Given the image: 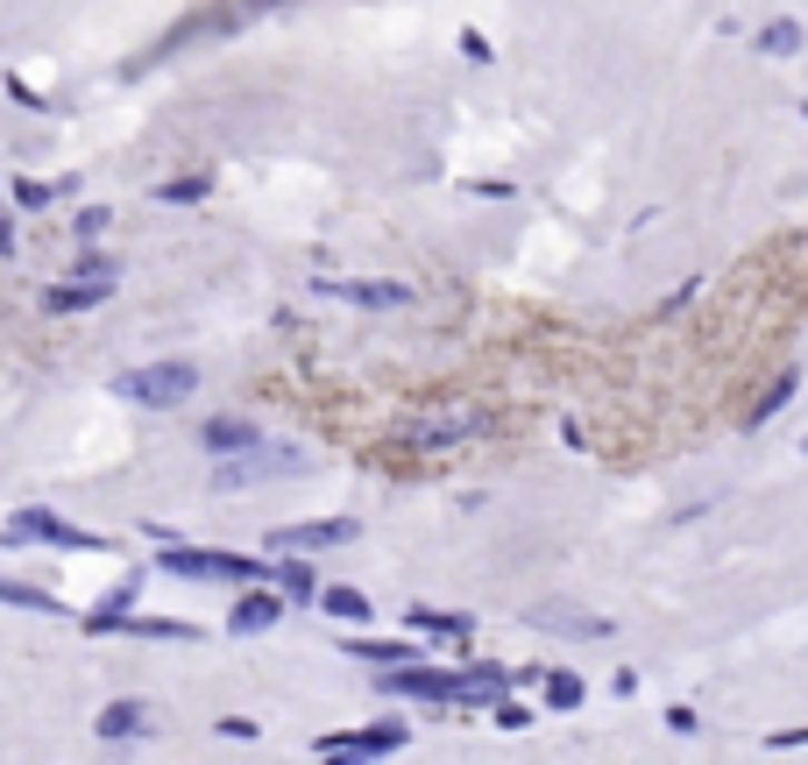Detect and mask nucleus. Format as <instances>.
<instances>
[{"mask_svg": "<svg viewBox=\"0 0 808 765\" xmlns=\"http://www.w3.org/2000/svg\"><path fill=\"white\" fill-rule=\"evenodd\" d=\"M313 468V454L305 447H269V439H256V447H242V454H220L214 461V489H256V483H277V475H305Z\"/></svg>", "mask_w": 808, "mask_h": 765, "instance_id": "nucleus-1", "label": "nucleus"}, {"mask_svg": "<svg viewBox=\"0 0 808 765\" xmlns=\"http://www.w3.org/2000/svg\"><path fill=\"white\" fill-rule=\"evenodd\" d=\"M191 390H199V369H191V361H149V369L121 376V397L142 405V411H178Z\"/></svg>", "mask_w": 808, "mask_h": 765, "instance_id": "nucleus-2", "label": "nucleus"}, {"mask_svg": "<svg viewBox=\"0 0 808 765\" xmlns=\"http://www.w3.org/2000/svg\"><path fill=\"white\" fill-rule=\"evenodd\" d=\"M164 574H185V582H269V567L263 560H248V553H191L170 539L164 546Z\"/></svg>", "mask_w": 808, "mask_h": 765, "instance_id": "nucleus-3", "label": "nucleus"}, {"mask_svg": "<svg viewBox=\"0 0 808 765\" xmlns=\"http://www.w3.org/2000/svg\"><path fill=\"white\" fill-rule=\"evenodd\" d=\"M0 539H8V546H29V539H36V546H57V553H100V546H107L100 531L65 525V518H57V510H43V504H36V510H14Z\"/></svg>", "mask_w": 808, "mask_h": 765, "instance_id": "nucleus-4", "label": "nucleus"}, {"mask_svg": "<svg viewBox=\"0 0 808 765\" xmlns=\"http://www.w3.org/2000/svg\"><path fill=\"white\" fill-rule=\"evenodd\" d=\"M319 758H391L404 752V723H369V731H326L313 737Z\"/></svg>", "mask_w": 808, "mask_h": 765, "instance_id": "nucleus-5", "label": "nucleus"}, {"mask_svg": "<svg viewBox=\"0 0 808 765\" xmlns=\"http://www.w3.org/2000/svg\"><path fill=\"white\" fill-rule=\"evenodd\" d=\"M355 539H362L355 518H313V525H277L269 531L277 553H326V546H355Z\"/></svg>", "mask_w": 808, "mask_h": 765, "instance_id": "nucleus-6", "label": "nucleus"}, {"mask_svg": "<svg viewBox=\"0 0 808 765\" xmlns=\"http://www.w3.org/2000/svg\"><path fill=\"white\" fill-rule=\"evenodd\" d=\"M383 687L404 702H433V709H454V674H440V666H383Z\"/></svg>", "mask_w": 808, "mask_h": 765, "instance_id": "nucleus-7", "label": "nucleus"}, {"mask_svg": "<svg viewBox=\"0 0 808 765\" xmlns=\"http://www.w3.org/2000/svg\"><path fill=\"white\" fill-rule=\"evenodd\" d=\"M313 298H341V305H362V312H404L412 305L404 284H334V277H313Z\"/></svg>", "mask_w": 808, "mask_h": 765, "instance_id": "nucleus-8", "label": "nucleus"}, {"mask_svg": "<svg viewBox=\"0 0 808 765\" xmlns=\"http://www.w3.org/2000/svg\"><path fill=\"white\" fill-rule=\"evenodd\" d=\"M475 433H490V418L483 411H454V418H418L404 439L426 447V454H440V447H461V439H475Z\"/></svg>", "mask_w": 808, "mask_h": 765, "instance_id": "nucleus-9", "label": "nucleus"}, {"mask_svg": "<svg viewBox=\"0 0 808 765\" xmlns=\"http://www.w3.org/2000/svg\"><path fill=\"white\" fill-rule=\"evenodd\" d=\"M525 624L553 630V638H610V617H582V609H561V603H532Z\"/></svg>", "mask_w": 808, "mask_h": 765, "instance_id": "nucleus-10", "label": "nucleus"}, {"mask_svg": "<svg viewBox=\"0 0 808 765\" xmlns=\"http://www.w3.org/2000/svg\"><path fill=\"white\" fill-rule=\"evenodd\" d=\"M107 298H114V277H71V284H50L43 291V312H92Z\"/></svg>", "mask_w": 808, "mask_h": 765, "instance_id": "nucleus-11", "label": "nucleus"}, {"mask_svg": "<svg viewBox=\"0 0 808 765\" xmlns=\"http://www.w3.org/2000/svg\"><path fill=\"white\" fill-rule=\"evenodd\" d=\"M496 695H511V674H504V666H483V659H475L469 674H454V709H483V702H496Z\"/></svg>", "mask_w": 808, "mask_h": 765, "instance_id": "nucleus-12", "label": "nucleus"}, {"mask_svg": "<svg viewBox=\"0 0 808 765\" xmlns=\"http://www.w3.org/2000/svg\"><path fill=\"white\" fill-rule=\"evenodd\" d=\"M277 617H284V596H269V588L256 582V588H248V596L235 603V617H227V630H235V638H256V630H269Z\"/></svg>", "mask_w": 808, "mask_h": 765, "instance_id": "nucleus-13", "label": "nucleus"}, {"mask_svg": "<svg viewBox=\"0 0 808 765\" xmlns=\"http://www.w3.org/2000/svg\"><path fill=\"white\" fill-rule=\"evenodd\" d=\"M256 426H248V418H206V426H199V447L206 454H214V461H220V454H242V447H256Z\"/></svg>", "mask_w": 808, "mask_h": 765, "instance_id": "nucleus-14", "label": "nucleus"}, {"mask_svg": "<svg viewBox=\"0 0 808 765\" xmlns=\"http://www.w3.org/2000/svg\"><path fill=\"white\" fill-rule=\"evenodd\" d=\"M142 731H149V709H142V702H107V709H100V737L107 744L142 737Z\"/></svg>", "mask_w": 808, "mask_h": 765, "instance_id": "nucleus-15", "label": "nucleus"}, {"mask_svg": "<svg viewBox=\"0 0 808 765\" xmlns=\"http://www.w3.org/2000/svg\"><path fill=\"white\" fill-rule=\"evenodd\" d=\"M269 582H277V588H284V596H292V603H313V596H319L313 567H305V553H284V560L269 567Z\"/></svg>", "mask_w": 808, "mask_h": 765, "instance_id": "nucleus-16", "label": "nucleus"}, {"mask_svg": "<svg viewBox=\"0 0 808 765\" xmlns=\"http://www.w3.org/2000/svg\"><path fill=\"white\" fill-rule=\"evenodd\" d=\"M313 603L326 609V617H341V624H369V617H376V603L362 596V588H319Z\"/></svg>", "mask_w": 808, "mask_h": 765, "instance_id": "nucleus-17", "label": "nucleus"}, {"mask_svg": "<svg viewBox=\"0 0 808 765\" xmlns=\"http://www.w3.org/2000/svg\"><path fill=\"white\" fill-rule=\"evenodd\" d=\"M348 659H362V666H376V674H383V666L426 659V653H418V645H391V638H355V645H348Z\"/></svg>", "mask_w": 808, "mask_h": 765, "instance_id": "nucleus-18", "label": "nucleus"}, {"mask_svg": "<svg viewBox=\"0 0 808 765\" xmlns=\"http://www.w3.org/2000/svg\"><path fill=\"white\" fill-rule=\"evenodd\" d=\"M412 630H418V638H469L475 617H454V609H426V603H418L412 609Z\"/></svg>", "mask_w": 808, "mask_h": 765, "instance_id": "nucleus-19", "label": "nucleus"}, {"mask_svg": "<svg viewBox=\"0 0 808 765\" xmlns=\"http://www.w3.org/2000/svg\"><path fill=\"white\" fill-rule=\"evenodd\" d=\"M539 695H546V709H582V695H589V687H582V674H568V666H553V674L546 680H539Z\"/></svg>", "mask_w": 808, "mask_h": 765, "instance_id": "nucleus-20", "label": "nucleus"}, {"mask_svg": "<svg viewBox=\"0 0 808 765\" xmlns=\"http://www.w3.org/2000/svg\"><path fill=\"white\" fill-rule=\"evenodd\" d=\"M0 603H14V609H36V617H65V603H57L50 588H29V582H0Z\"/></svg>", "mask_w": 808, "mask_h": 765, "instance_id": "nucleus-21", "label": "nucleus"}, {"mask_svg": "<svg viewBox=\"0 0 808 765\" xmlns=\"http://www.w3.org/2000/svg\"><path fill=\"white\" fill-rule=\"evenodd\" d=\"M759 50H766V57H795V50H801V22H787V14H773V22L759 29Z\"/></svg>", "mask_w": 808, "mask_h": 765, "instance_id": "nucleus-22", "label": "nucleus"}, {"mask_svg": "<svg viewBox=\"0 0 808 765\" xmlns=\"http://www.w3.org/2000/svg\"><path fill=\"white\" fill-rule=\"evenodd\" d=\"M8 199H14V206H29V213H43V206H57V185H43V178H14V185H8Z\"/></svg>", "mask_w": 808, "mask_h": 765, "instance_id": "nucleus-23", "label": "nucleus"}, {"mask_svg": "<svg viewBox=\"0 0 808 765\" xmlns=\"http://www.w3.org/2000/svg\"><path fill=\"white\" fill-rule=\"evenodd\" d=\"M206 199V178H170L157 185V206H199Z\"/></svg>", "mask_w": 808, "mask_h": 765, "instance_id": "nucleus-24", "label": "nucleus"}, {"mask_svg": "<svg viewBox=\"0 0 808 765\" xmlns=\"http://www.w3.org/2000/svg\"><path fill=\"white\" fill-rule=\"evenodd\" d=\"M795 383H801V376H773V390H766L759 405H752V426H766V418H773V411L787 405V397H795Z\"/></svg>", "mask_w": 808, "mask_h": 765, "instance_id": "nucleus-25", "label": "nucleus"}, {"mask_svg": "<svg viewBox=\"0 0 808 765\" xmlns=\"http://www.w3.org/2000/svg\"><path fill=\"white\" fill-rule=\"evenodd\" d=\"M490 716H496V731H525V723H532V709H525V702H511V695H496Z\"/></svg>", "mask_w": 808, "mask_h": 765, "instance_id": "nucleus-26", "label": "nucleus"}, {"mask_svg": "<svg viewBox=\"0 0 808 765\" xmlns=\"http://www.w3.org/2000/svg\"><path fill=\"white\" fill-rule=\"evenodd\" d=\"M71 270H79V277H114V256H100V248H86V256L71 262Z\"/></svg>", "mask_w": 808, "mask_h": 765, "instance_id": "nucleus-27", "label": "nucleus"}, {"mask_svg": "<svg viewBox=\"0 0 808 765\" xmlns=\"http://www.w3.org/2000/svg\"><path fill=\"white\" fill-rule=\"evenodd\" d=\"M696 723H702V716H696V709H688V702H673V709H667V731H681V737H696Z\"/></svg>", "mask_w": 808, "mask_h": 765, "instance_id": "nucleus-28", "label": "nucleus"}, {"mask_svg": "<svg viewBox=\"0 0 808 765\" xmlns=\"http://www.w3.org/2000/svg\"><path fill=\"white\" fill-rule=\"evenodd\" d=\"M8 100L29 107V113H43V92H29V79H8Z\"/></svg>", "mask_w": 808, "mask_h": 765, "instance_id": "nucleus-29", "label": "nucleus"}, {"mask_svg": "<svg viewBox=\"0 0 808 765\" xmlns=\"http://www.w3.org/2000/svg\"><path fill=\"white\" fill-rule=\"evenodd\" d=\"M100 227H107V206H86V213H79V241H92Z\"/></svg>", "mask_w": 808, "mask_h": 765, "instance_id": "nucleus-30", "label": "nucleus"}, {"mask_svg": "<svg viewBox=\"0 0 808 765\" xmlns=\"http://www.w3.org/2000/svg\"><path fill=\"white\" fill-rule=\"evenodd\" d=\"M220 737H256V716H220Z\"/></svg>", "mask_w": 808, "mask_h": 765, "instance_id": "nucleus-31", "label": "nucleus"}, {"mask_svg": "<svg viewBox=\"0 0 808 765\" xmlns=\"http://www.w3.org/2000/svg\"><path fill=\"white\" fill-rule=\"evenodd\" d=\"M0 256H14V227H8V213H0Z\"/></svg>", "mask_w": 808, "mask_h": 765, "instance_id": "nucleus-32", "label": "nucleus"}, {"mask_svg": "<svg viewBox=\"0 0 808 765\" xmlns=\"http://www.w3.org/2000/svg\"><path fill=\"white\" fill-rule=\"evenodd\" d=\"M801 113H808V100H801Z\"/></svg>", "mask_w": 808, "mask_h": 765, "instance_id": "nucleus-33", "label": "nucleus"}, {"mask_svg": "<svg viewBox=\"0 0 808 765\" xmlns=\"http://www.w3.org/2000/svg\"><path fill=\"white\" fill-rule=\"evenodd\" d=\"M801 447H808V439H801Z\"/></svg>", "mask_w": 808, "mask_h": 765, "instance_id": "nucleus-34", "label": "nucleus"}]
</instances>
